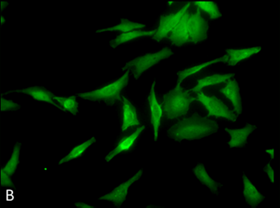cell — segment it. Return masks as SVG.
<instances>
[{
  "mask_svg": "<svg viewBox=\"0 0 280 208\" xmlns=\"http://www.w3.org/2000/svg\"><path fill=\"white\" fill-rule=\"evenodd\" d=\"M219 126L214 120L201 117L198 113L188 119L180 120L168 130L169 137L176 141L184 140H198L218 131Z\"/></svg>",
  "mask_w": 280,
  "mask_h": 208,
  "instance_id": "1",
  "label": "cell"
},
{
  "mask_svg": "<svg viewBox=\"0 0 280 208\" xmlns=\"http://www.w3.org/2000/svg\"><path fill=\"white\" fill-rule=\"evenodd\" d=\"M197 98L189 94V91H183L180 84L177 83L176 87L163 96L162 110L169 120L178 119L186 115L192 102Z\"/></svg>",
  "mask_w": 280,
  "mask_h": 208,
  "instance_id": "2",
  "label": "cell"
},
{
  "mask_svg": "<svg viewBox=\"0 0 280 208\" xmlns=\"http://www.w3.org/2000/svg\"><path fill=\"white\" fill-rule=\"evenodd\" d=\"M130 69H127L122 77L112 84L102 87L101 88L95 91L79 93L78 96L84 100H89L92 102L95 101H104L108 105H113L117 101L121 102L120 92L122 89L127 86L129 83Z\"/></svg>",
  "mask_w": 280,
  "mask_h": 208,
  "instance_id": "3",
  "label": "cell"
},
{
  "mask_svg": "<svg viewBox=\"0 0 280 208\" xmlns=\"http://www.w3.org/2000/svg\"><path fill=\"white\" fill-rule=\"evenodd\" d=\"M173 55V52L169 48H164L162 50L156 53H148L143 56H139L132 61H129L122 68V70L132 69L135 79L140 78L143 72L155 66L164 59L169 58Z\"/></svg>",
  "mask_w": 280,
  "mask_h": 208,
  "instance_id": "4",
  "label": "cell"
},
{
  "mask_svg": "<svg viewBox=\"0 0 280 208\" xmlns=\"http://www.w3.org/2000/svg\"><path fill=\"white\" fill-rule=\"evenodd\" d=\"M198 97L197 101L201 102L206 109L208 110V114L206 118L214 116V117L219 119V118H224L226 120L235 122L237 120L238 115L235 114V112L227 107V105L223 103L222 101L218 99L217 97L212 96L208 97L204 94L202 91L198 92Z\"/></svg>",
  "mask_w": 280,
  "mask_h": 208,
  "instance_id": "5",
  "label": "cell"
},
{
  "mask_svg": "<svg viewBox=\"0 0 280 208\" xmlns=\"http://www.w3.org/2000/svg\"><path fill=\"white\" fill-rule=\"evenodd\" d=\"M208 21L201 17V11L197 8L196 13L189 16L188 20V32L191 42L198 43L207 38Z\"/></svg>",
  "mask_w": 280,
  "mask_h": 208,
  "instance_id": "6",
  "label": "cell"
},
{
  "mask_svg": "<svg viewBox=\"0 0 280 208\" xmlns=\"http://www.w3.org/2000/svg\"><path fill=\"white\" fill-rule=\"evenodd\" d=\"M191 3H188L184 7L181 8L178 13H173L171 15L160 16V24L158 26L155 35L153 36V39L160 42L163 38H168V34L173 31V29L177 26L181 18L184 13L188 11Z\"/></svg>",
  "mask_w": 280,
  "mask_h": 208,
  "instance_id": "7",
  "label": "cell"
},
{
  "mask_svg": "<svg viewBox=\"0 0 280 208\" xmlns=\"http://www.w3.org/2000/svg\"><path fill=\"white\" fill-rule=\"evenodd\" d=\"M142 174H143V170L139 171L133 177L130 178V180L114 189L111 193L101 197L100 198V200L110 201L118 207L122 205V203L125 202L126 196H127L128 190L130 188V186L132 185L133 183L140 180V177L142 176Z\"/></svg>",
  "mask_w": 280,
  "mask_h": 208,
  "instance_id": "8",
  "label": "cell"
},
{
  "mask_svg": "<svg viewBox=\"0 0 280 208\" xmlns=\"http://www.w3.org/2000/svg\"><path fill=\"white\" fill-rule=\"evenodd\" d=\"M156 81L153 82L151 87L150 94L148 96V101L151 111V123L153 125L154 131V140H158V132L160 126V120L162 117V104H159L155 94Z\"/></svg>",
  "mask_w": 280,
  "mask_h": 208,
  "instance_id": "9",
  "label": "cell"
},
{
  "mask_svg": "<svg viewBox=\"0 0 280 208\" xmlns=\"http://www.w3.org/2000/svg\"><path fill=\"white\" fill-rule=\"evenodd\" d=\"M189 16L190 14L187 11L181 18L180 22L177 24V26L171 31V35L168 36V38L171 41L172 44H175L177 47H181L185 43L191 42L188 32V20Z\"/></svg>",
  "mask_w": 280,
  "mask_h": 208,
  "instance_id": "10",
  "label": "cell"
},
{
  "mask_svg": "<svg viewBox=\"0 0 280 208\" xmlns=\"http://www.w3.org/2000/svg\"><path fill=\"white\" fill-rule=\"evenodd\" d=\"M220 91L224 97L232 102L234 105V110L237 115L242 114V99L240 96V86L235 79H229L226 83V86L220 89Z\"/></svg>",
  "mask_w": 280,
  "mask_h": 208,
  "instance_id": "11",
  "label": "cell"
},
{
  "mask_svg": "<svg viewBox=\"0 0 280 208\" xmlns=\"http://www.w3.org/2000/svg\"><path fill=\"white\" fill-rule=\"evenodd\" d=\"M255 129H257V127L249 123H247L242 129L232 130L225 128V131L231 137V140L228 142L229 147H243L247 144V137Z\"/></svg>",
  "mask_w": 280,
  "mask_h": 208,
  "instance_id": "12",
  "label": "cell"
},
{
  "mask_svg": "<svg viewBox=\"0 0 280 208\" xmlns=\"http://www.w3.org/2000/svg\"><path fill=\"white\" fill-rule=\"evenodd\" d=\"M144 129H145V126H141L129 137H123L122 139L120 140V142L118 143V146L107 155V157L105 158L106 161L109 162L115 156H117L120 153L129 151L133 147V145H135L138 137H140L141 132H143Z\"/></svg>",
  "mask_w": 280,
  "mask_h": 208,
  "instance_id": "13",
  "label": "cell"
},
{
  "mask_svg": "<svg viewBox=\"0 0 280 208\" xmlns=\"http://www.w3.org/2000/svg\"><path fill=\"white\" fill-rule=\"evenodd\" d=\"M123 98V122L121 126V131L125 132L130 127L139 126L140 121L138 120L137 111L131 102L125 97Z\"/></svg>",
  "mask_w": 280,
  "mask_h": 208,
  "instance_id": "14",
  "label": "cell"
},
{
  "mask_svg": "<svg viewBox=\"0 0 280 208\" xmlns=\"http://www.w3.org/2000/svg\"><path fill=\"white\" fill-rule=\"evenodd\" d=\"M16 91L30 95V96L33 97L34 99L36 100V101L50 103V104H54L55 106L58 107L59 109H61L62 111H65L61 105L56 104V103L54 102V97H55V96L52 93L51 91H48V90L44 88V87H28V88L23 89V90H18V91Z\"/></svg>",
  "mask_w": 280,
  "mask_h": 208,
  "instance_id": "15",
  "label": "cell"
},
{
  "mask_svg": "<svg viewBox=\"0 0 280 208\" xmlns=\"http://www.w3.org/2000/svg\"><path fill=\"white\" fill-rule=\"evenodd\" d=\"M261 50L260 47H254L244 49H227V55L229 56L228 66H235L239 62L248 59L255 54H258Z\"/></svg>",
  "mask_w": 280,
  "mask_h": 208,
  "instance_id": "16",
  "label": "cell"
},
{
  "mask_svg": "<svg viewBox=\"0 0 280 208\" xmlns=\"http://www.w3.org/2000/svg\"><path fill=\"white\" fill-rule=\"evenodd\" d=\"M243 185H244V190H243V195L247 203L252 208H256L258 204H260L264 199L265 196H263L259 191L255 187L254 185L250 181L249 179L243 175Z\"/></svg>",
  "mask_w": 280,
  "mask_h": 208,
  "instance_id": "17",
  "label": "cell"
},
{
  "mask_svg": "<svg viewBox=\"0 0 280 208\" xmlns=\"http://www.w3.org/2000/svg\"><path fill=\"white\" fill-rule=\"evenodd\" d=\"M235 75V74H213L211 76L199 79L196 86L194 87V88L189 89L188 91L189 92V91H194V92L198 93V92H200L201 91V89L206 87L213 86V85H217V84L225 83Z\"/></svg>",
  "mask_w": 280,
  "mask_h": 208,
  "instance_id": "18",
  "label": "cell"
},
{
  "mask_svg": "<svg viewBox=\"0 0 280 208\" xmlns=\"http://www.w3.org/2000/svg\"><path fill=\"white\" fill-rule=\"evenodd\" d=\"M228 61H229V56L224 55L220 58L215 59L213 61H208V62H206V63L201 64V65H199V66H195L194 67H191V68L186 69L184 70L179 71L177 73V75H178V81H177V83L181 84L188 77L199 73V72L201 71V69H203L204 68H206L207 66H211L212 64L218 63V62L227 63Z\"/></svg>",
  "mask_w": 280,
  "mask_h": 208,
  "instance_id": "19",
  "label": "cell"
},
{
  "mask_svg": "<svg viewBox=\"0 0 280 208\" xmlns=\"http://www.w3.org/2000/svg\"><path fill=\"white\" fill-rule=\"evenodd\" d=\"M157 32V30L151 31H142L136 30V31H130L128 33H123L120 35H118L117 38L110 42V45L113 49H116L118 46L126 43L129 41L133 40L135 38L144 37V36H153Z\"/></svg>",
  "mask_w": 280,
  "mask_h": 208,
  "instance_id": "20",
  "label": "cell"
},
{
  "mask_svg": "<svg viewBox=\"0 0 280 208\" xmlns=\"http://www.w3.org/2000/svg\"><path fill=\"white\" fill-rule=\"evenodd\" d=\"M194 173L196 175V177L200 180L201 184L207 186L212 193H217V190L219 186H222L221 184L215 181L212 180V178L209 176L208 174L206 173L205 167L203 164H199L197 165L196 168L194 169Z\"/></svg>",
  "mask_w": 280,
  "mask_h": 208,
  "instance_id": "21",
  "label": "cell"
},
{
  "mask_svg": "<svg viewBox=\"0 0 280 208\" xmlns=\"http://www.w3.org/2000/svg\"><path fill=\"white\" fill-rule=\"evenodd\" d=\"M145 26V25H143V24L131 22V21L126 20V19H121V23H120V25L112 26V27H110V28L99 30V31H97V33H101V32H105V31H120V32H122V34L128 33V32L136 31V30H139V29L144 28Z\"/></svg>",
  "mask_w": 280,
  "mask_h": 208,
  "instance_id": "22",
  "label": "cell"
},
{
  "mask_svg": "<svg viewBox=\"0 0 280 208\" xmlns=\"http://www.w3.org/2000/svg\"><path fill=\"white\" fill-rule=\"evenodd\" d=\"M95 141H96V139H95V137H92L91 139H89V140H87V141L83 143L81 145H78L77 147H75L71 152L69 153L68 155H66V157H63V158L59 162V164H62V163L69 162V161H71V160L80 157V156L84 154V151H85L92 144H94Z\"/></svg>",
  "mask_w": 280,
  "mask_h": 208,
  "instance_id": "23",
  "label": "cell"
},
{
  "mask_svg": "<svg viewBox=\"0 0 280 208\" xmlns=\"http://www.w3.org/2000/svg\"><path fill=\"white\" fill-rule=\"evenodd\" d=\"M54 100L59 102L65 111H69L73 115H77L78 113L79 104L77 102V97L72 96L70 97H54Z\"/></svg>",
  "mask_w": 280,
  "mask_h": 208,
  "instance_id": "24",
  "label": "cell"
},
{
  "mask_svg": "<svg viewBox=\"0 0 280 208\" xmlns=\"http://www.w3.org/2000/svg\"><path fill=\"white\" fill-rule=\"evenodd\" d=\"M20 143H17L14 149H13V155L10 160L6 164L5 167L3 168V170L8 175H13L15 173L18 164H19V157H20Z\"/></svg>",
  "mask_w": 280,
  "mask_h": 208,
  "instance_id": "25",
  "label": "cell"
},
{
  "mask_svg": "<svg viewBox=\"0 0 280 208\" xmlns=\"http://www.w3.org/2000/svg\"><path fill=\"white\" fill-rule=\"evenodd\" d=\"M194 3L199 9H201L207 13L210 16L211 20H216L222 16L218 6L214 2H194Z\"/></svg>",
  "mask_w": 280,
  "mask_h": 208,
  "instance_id": "26",
  "label": "cell"
},
{
  "mask_svg": "<svg viewBox=\"0 0 280 208\" xmlns=\"http://www.w3.org/2000/svg\"><path fill=\"white\" fill-rule=\"evenodd\" d=\"M20 106L13 101H8L4 98H1V111H15L20 109Z\"/></svg>",
  "mask_w": 280,
  "mask_h": 208,
  "instance_id": "27",
  "label": "cell"
},
{
  "mask_svg": "<svg viewBox=\"0 0 280 208\" xmlns=\"http://www.w3.org/2000/svg\"><path fill=\"white\" fill-rule=\"evenodd\" d=\"M1 186L15 189V186L13 185V181L11 180L10 175H8L3 169L1 170Z\"/></svg>",
  "mask_w": 280,
  "mask_h": 208,
  "instance_id": "28",
  "label": "cell"
},
{
  "mask_svg": "<svg viewBox=\"0 0 280 208\" xmlns=\"http://www.w3.org/2000/svg\"><path fill=\"white\" fill-rule=\"evenodd\" d=\"M264 171H265V173H267L270 180H271V182L274 183V170H273V168H271L270 163H268L267 165L265 166V168H264Z\"/></svg>",
  "mask_w": 280,
  "mask_h": 208,
  "instance_id": "29",
  "label": "cell"
},
{
  "mask_svg": "<svg viewBox=\"0 0 280 208\" xmlns=\"http://www.w3.org/2000/svg\"><path fill=\"white\" fill-rule=\"evenodd\" d=\"M76 206L80 208H95L93 206L88 205L86 203H77Z\"/></svg>",
  "mask_w": 280,
  "mask_h": 208,
  "instance_id": "30",
  "label": "cell"
},
{
  "mask_svg": "<svg viewBox=\"0 0 280 208\" xmlns=\"http://www.w3.org/2000/svg\"><path fill=\"white\" fill-rule=\"evenodd\" d=\"M1 5H2V8H1V10H3L4 8H5L6 6L8 5V3H6V2H1Z\"/></svg>",
  "mask_w": 280,
  "mask_h": 208,
  "instance_id": "31",
  "label": "cell"
},
{
  "mask_svg": "<svg viewBox=\"0 0 280 208\" xmlns=\"http://www.w3.org/2000/svg\"><path fill=\"white\" fill-rule=\"evenodd\" d=\"M266 152H267L268 154H270V155H271V159H273V158H274V150H266Z\"/></svg>",
  "mask_w": 280,
  "mask_h": 208,
  "instance_id": "32",
  "label": "cell"
},
{
  "mask_svg": "<svg viewBox=\"0 0 280 208\" xmlns=\"http://www.w3.org/2000/svg\"><path fill=\"white\" fill-rule=\"evenodd\" d=\"M5 22V19L3 17H1V24L3 25V23Z\"/></svg>",
  "mask_w": 280,
  "mask_h": 208,
  "instance_id": "33",
  "label": "cell"
}]
</instances>
